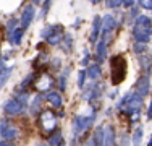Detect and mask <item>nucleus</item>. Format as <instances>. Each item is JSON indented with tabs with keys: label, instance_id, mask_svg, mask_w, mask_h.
I'll use <instances>...</instances> for the list:
<instances>
[{
	"label": "nucleus",
	"instance_id": "obj_1",
	"mask_svg": "<svg viewBox=\"0 0 152 146\" xmlns=\"http://www.w3.org/2000/svg\"><path fill=\"white\" fill-rule=\"evenodd\" d=\"M133 36H134L136 42H149L152 38V18L147 15H139L133 24Z\"/></svg>",
	"mask_w": 152,
	"mask_h": 146
},
{
	"label": "nucleus",
	"instance_id": "obj_2",
	"mask_svg": "<svg viewBox=\"0 0 152 146\" xmlns=\"http://www.w3.org/2000/svg\"><path fill=\"white\" fill-rule=\"evenodd\" d=\"M142 104H144V99L139 96V94H136L134 91H131V93L125 94V96L121 97L120 101H118L117 107L120 109L123 114L126 115H137L141 114V109H142Z\"/></svg>",
	"mask_w": 152,
	"mask_h": 146
},
{
	"label": "nucleus",
	"instance_id": "obj_3",
	"mask_svg": "<svg viewBox=\"0 0 152 146\" xmlns=\"http://www.w3.org/2000/svg\"><path fill=\"white\" fill-rule=\"evenodd\" d=\"M126 70H128V63H126L123 55H115L112 57V83L113 86L120 85L126 76Z\"/></svg>",
	"mask_w": 152,
	"mask_h": 146
},
{
	"label": "nucleus",
	"instance_id": "obj_4",
	"mask_svg": "<svg viewBox=\"0 0 152 146\" xmlns=\"http://www.w3.org/2000/svg\"><path fill=\"white\" fill-rule=\"evenodd\" d=\"M41 36L47 39V42L50 46H58L61 44L65 38V32H63V26L61 24H49L41 31Z\"/></svg>",
	"mask_w": 152,
	"mask_h": 146
},
{
	"label": "nucleus",
	"instance_id": "obj_5",
	"mask_svg": "<svg viewBox=\"0 0 152 146\" xmlns=\"http://www.w3.org/2000/svg\"><path fill=\"white\" fill-rule=\"evenodd\" d=\"M94 120H96V112H92L91 115H75L73 117V135L75 136H79L81 133H84L88 128H91Z\"/></svg>",
	"mask_w": 152,
	"mask_h": 146
},
{
	"label": "nucleus",
	"instance_id": "obj_6",
	"mask_svg": "<svg viewBox=\"0 0 152 146\" xmlns=\"http://www.w3.org/2000/svg\"><path fill=\"white\" fill-rule=\"evenodd\" d=\"M117 24H118V20L113 16V15L107 13L102 16V31H100V39H105L108 42L112 39V32L117 29Z\"/></svg>",
	"mask_w": 152,
	"mask_h": 146
},
{
	"label": "nucleus",
	"instance_id": "obj_7",
	"mask_svg": "<svg viewBox=\"0 0 152 146\" xmlns=\"http://www.w3.org/2000/svg\"><path fill=\"white\" fill-rule=\"evenodd\" d=\"M39 123H41L42 130L50 131V135H52V131L55 130V125H57V115L50 111H44L39 115Z\"/></svg>",
	"mask_w": 152,
	"mask_h": 146
},
{
	"label": "nucleus",
	"instance_id": "obj_8",
	"mask_svg": "<svg viewBox=\"0 0 152 146\" xmlns=\"http://www.w3.org/2000/svg\"><path fill=\"white\" fill-rule=\"evenodd\" d=\"M24 111H26V105H23L16 97L8 99L5 104H3V112H5L7 115H12V117L21 115V114H24Z\"/></svg>",
	"mask_w": 152,
	"mask_h": 146
},
{
	"label": "nucleus",
	"instance_id": "obj_9",
	"mask_svg": "<svg viewBox=\"0 0 152 146\" xmlns=\"http://www.w3.org/2000/svg\"><path fill=\"white\" fill-rule=\"evenodd\" d=\"M34 18H36V8H34V5H31V3L24 5L23 12H21V20H20L21 28H23V29H28V28L32 24Z\"/></svg>",
	"mask_w": 152,
	"mask_h": 146
},
{
	"label": "nucleus",
	"instance_id": "obj_10",
	"mask_svg": "<svg viewBox=\"0 0 152 146\" xmlns=\"http://www.w3.org/2000/svg\"><path fill=\"white\" fill-rule=\"evenodd\" d=\"M151 88H152V85H151V80H149V75H142L139 80L136 81V89H134V93L136 94H139L141 97H146L147 94L151 93Z\"/></svg>",
	"mask_w": 152,
	"mask_h": 146
},
{
	"label": "nucleus",
	"instance_id": "obj_11",
	"mask_svg": "<svg viewBox=\"0 0 152 146\" xmlns=\"http://www.w3.org/2000/svg\"><path fill=\"white\" fill-rule=\"evenodd\" d=\"M100 31H102V16L96 15L94 20H92V24H91V34H89V41H91L92 44L99 42Z\"/></svg>",
	"mask_w": 152,
	"mask_h": 146
},
{
	"label": "nucleus",
	"instance_id": "obj_12",
	"mask_svg": "<svg viewBox=\"0 0 152 146\" xmlns=\"http://www.w3.org/2000/svg\"><path fill=\"white\" fill-rule=\"evenodd\" d=\"M107 46H108V42L105 39H99V42L96 44V55H94L96 63L100 65L107 58Z\"/></svg>",
	"mask_w": 152,
	"mask_h": 146
},
{
	"label": "nucleus",
	"instance_id": "obj_13",
	"mask_svg": "<svg viewBox=\"0 0 152 146\" xmlns=\"http://www.w3.org/2000/svg\"><path fill=\"white\" fill-rule=\"evenodd\" d=\"M45 99L52 107H55V109H60L61 105H63V97H61L60 91H49V93L45 94Z\"/></svg>",
	"mask_w": 152,
	"mask_h": 146
},
{
	"label": "nucleus",
	"instance_id": "obj_14",
	"mask_svg": "<svg viewBox=\"0 0 152 146\" xmlns=\"http://www.w3.org/2000/svg\"><path fill=\"white\" fill-rule=\"evenodd\" d=\"M115 127L113 125H105L104 127V146H115Z\"/></svg>",
	"mask_w": 152,
	"mask_h": 146
},
{
	"label": "nucleus",
	"instance_id": "obj_15",
	"mask_svg": "<svg viewBox=\"0 0 152 146\" xmlns=\"http://www.w3.org/2000/svg\"><path fill=\"white\" fill-rule=\"evenodd\" d=\"M34 86L39 88L41 91H45V89H49V86H52V78H50L47 73H42L41 76H37V80H36Z\"/></svg>",
	"mask_w": 152,
	"mask_h": 146
},
{
	"label": "nucleus",
	"instance_id": "obj_16",
	"mask_svg": "<svg viewBox=\"0 0 152 146\" xmlns=\"http://www.w3.org/2000/svg\"><path fill=\"white\" fill-rule=\"evenodd\" d=\"M18 135H20V131H18L16 127L8 123V127L3 130V133H2V136H0V138H3L5 141H10V143H12L13 140H16V138H18Z\"/></svg>",
	"mask_w": 152,
	"mask_h": 146
},
{
	"label": "nucleus",
	"instance_id": "obj_17",
	"mask_svg": "<svg viewBox=\"0 0 152 146\" xmlns=\"http://www.w3.org/2000/svg\"><path fill=\"white\" fill-rule=\"evenodd\" d=\"M12 72H13V67H5V65L0 62V89L7 85L8 78L12 76Z\"/></svg>",
	"mask_w": 152,
	"mask_h": 146
},
{
	"label": "nucleus",
	"instance_id": "obj_18",
	"mask_svg": "<svg viewBox=\"0 0 152 146\" xmlns=\"http://www.w3.org/2000/svg\"><path fill=\"white\" fill-rule=\"evenodd\" d=\"M23 34H24V29L23 28H16L12 34L7 36V39H8V42L12 44V46H20L21 39H23Z\"/></svg>",
	"mask_w": 152,
	"mask_h": 146
},
{
	"label": "nucleus",
	"instance_id": "obj_19",
	"mask_svg": "<svg viewBox=\"0 0 152 146\" xmlns=\"http://www.w3.org/2000/svg\"><path fill=\"white\" fill-rule=\"evenodd\" d=\"M86 73H88V78L92 80V81H96V80L100 78V73H102V68H100L99 63H92L88 67V70H86Z\"/></svg>",
	"mask_w": 152,
	"mask_h": 146
},
{
	"label": "nucleus",
	"instance_id": "obj_20",
	"mask_svg": "<svg viewBox=\"0 0 152 146\" xmlns=\"http://www.w3.org/2000/svg\"><path fill=\"white\" fill-rule=\"evenodd\" d=\"M49 146H65L63 141V133L60 130H55L49 138Z\"/></svg>",
	"mask_w": 152,
	"mask_h": 146
},
{
	"label": "nucleus",
	"instance_id": "obj_21",
	"mask_svg": "<svg viewBox=\"0 0 152 146\" xmlns=\"http://www.w3.org/2000/svg\"><path fill=\"white\" fill-rule=\"evenodd\" d=\"M94 143H96V146H104V127L102 125H97L96 130H94Z\"/></svg>",
	"mask_w": 152,
	"mask_h": 146
},
{
	"label": "nucleus",
	"instance_id": "obj_22",
	"mask_svg": "<svg viewBox=\"0 0 152 146\" xmlns=\"http://www.w3.org/2000/svg\"><path fill=\"white\" fill-rule=\"evenodd\" d=\"M41 105H42V96H41V94H37V96L32 99L31 105H29V112L32 115H37L39 111H41Z\"/></svg>",
	"mask_w": 152,
	"mask_h": 146
},
{
	"label": "nucleus",
	"instance_id": "obj_23",
	"mask_svg": "<svg viewBox=\"0 0 152 146\" xmlns=\"http://www.w3.org/2000/svg\"><path fill=\"white\" fill-rule=\"evenodd\" d=\"M139 65H141V68H142L144 72L149 73L151 68H152V55H149V54H146V55H141Z\"/></svg>",
	"mask_w": 152,
	"mask_h": 146
},
{
	"label": "nucleus",
	"instance_id": "obj_24",
	"mask_svg": "<svg viewBox=\"0 0 152 146\" xmlns=\"http://www.w3.org/2000/svg\"><path fill=\"white\" fill-rule=\"evenodd\" d=\"M68 76H70V67H66L60 75V80H58V89L60 91H65L66 89V83H68Z\"/></svg>",
	"mask_w": 152,
	"mask_h": 146
},
{
	"label": "nucleus",
	"instance_id": "obj_25",
	"mask_svg": "<svg viewBox=\"0 0 152 146\" xmlns=\"http://www.w3.org/2000/svg\"><path fill=\"white\" fill-rule=\"evenodd\" d=\"M142 136H144V128H142V125H141V127H137L134 130V133H133V146H141Z\"/></svg>",
	"mask_w": 152,
	"mask_h": 146
},
{
	"label": "nucleus",
	"instance_id": "obj_26",
	"mask_svg": "<svg viewBox=\"0 0 152 146\" xmlns=\"http://www.w3.org/2000/svg\"><path fill=\"white\" fill-rule=\"evenodd\" d=\"M61 46H63L61 49H65V52H66V54L71 52V47H73V39H71L70 34H65L63 41H61Z\"/></svg>",
	"mask_w": 152,
	"mask_h": 146
},
{
	"label": "nucleus",
	"instance_id": "obj_27",
	"mask_svg": "<svg viewBox=\"0 0 152 146\" xmlns=\"http://www.w3.org/2000/svg\"><path fill=\"white\" fill-rule=\"evenodd\" d=\"M86 78H88V73H86V70H79L78 72V88H79V89H84Z\"/></svg>",
	"mask_w": 152,
	"mask_h": 146
},
{
	"label": "nucleus",
	"instance_id": "obj_28",
	"mask_svg": "<svg viewBox=\"0 0 152 146\" xmlns=\"http://www.w3.org/2000/svg\"><path fill=\"white\" fill-rule=\"evenodd\" d=\"M18 21H20V20H16V18H12V20H8V23H7V36L12 34V32L16 29Z\"/></svg>",
	"mask_w": 152,
	"mask_h": 146
},
{
	"label": "nucleus",
	"instance_id": "obj_29",
	"mask_svg": "<svg viewBox=\"0 0 152 146\" xmlns=\"http://www.w3.org/2000/svg\"><path fill=\"white\" fill-rule=\"evenodd\" d=\"M133 50H134L136 54H141V55H144V54L147 52V46H146V44H141V42H136L134 46H133Z\"/></svg>",
	"mask_w": 152,
	"mask_h": 146
},
{
	"label": "nucleus",
	"instance_id": "obj_30",
	"mask_svg": "<svg viewBox=\"0 0 152 146\" xmlns=\"http://www.w3.org/2000/svg\"><path fill=\"white\" fill-rule=\"evenodd\" d=\"M34 80H36V73H29V75H28L26 78L23 80V83H21V88H23V89H24V88H28L32 81H34Z\"/></svg>",
	"mask_w": 152,
	"mask_h": 146
},
{
	"label": "nucleus",
	"instance_id": "obj_31",
	"mask_svg": "<svg viewBox=\"0 0 152 146\" xmlns=\"http://www.w3.org/2000/svg\"><path fill=\"white\" fill-rule=\"evenodd\" d=\"M105 5L108 8H120L123 5V2H120V0H108V2H105Z\"/></svg>",
	"mask_w": 152,
	"mask_h": 146
},
{
	"label": "nucleus",
	"instance_id": "obj_32",
	"mask_svg": "<svg viewBox=\"0 0 152 146\" xmlns=\"http://www.w3.org/2000/svg\"><path fill=\"white\" fill-rule=\"evenodd\" d=\"M137 5H139L141 8L152 10V0H141V2H137Z\"/></svg>",
	"mask_w": 152,
	"mask_h": 146
},
{
	"label": "nucleus",
	"instance_id": "obj_33",
	"mask_svg": "<svg viewBox=\"0 0 152 146\" xmlns=\"http://www.w3.org/2000/svg\"><path fill=\"white\" fill-rule=\"evenodd\" d=\"M89 60H91V54L86 50L84 52V57H83V60H81V65H84V67H88L89 65Z\"/></svg>",
	"mask_w": 152,
	"mask_h": 146
},
{
	"label": "nucleus",
	"instance_id": "obj_34",
	"mask_svg": "<svg viewBox=\"0 0 152 146\" xmlns=\"http://www.w3.org/2000/svg\"><path fill=\"white\" fill-rule=\"evenodd\" d=\"M8 127V123H7V120L3 119V117H0V136H2V133H3V130Z\"/></svg>",
	"mask_w": 152,
	"mask_h": 146
},
{
	"label": "nucleus",
	"instance_id": "obj_35",
	"mask_svg": "<svg viewBox=\"0 0 152 146\" xmlns=\"http://www.w3.org/2000/svg\"><path fill=\"white\" fill-rule=\"evenodd\" d=\"M147 120H152V101L149 104V109H147Z\"/></svg>",
	"mask_w": 152,
	"mask_h": 146
},
{
	"label": "nucleus",
	"instance_id": "obj_36",
	"mask_svg": "<svg viewBox=\"0 0 152 146\" xmlns=\"http://www.w3.org/2000/svg\"><path fill=\"white\" fill-rule=\"evenodd\" d=\"M134 5H137V3L133 2V0H129V2H123V7H126V8H128V7H134Z\"/></svg>",
	"mask_w": 152,
	"mask_h": 146
},
{
	"label": "nucleus",
	"instance_id": "obj_37",
	"mask_svg": "<svg viewBox=\"0 0 152 146\" xmlns=\"http://www.w3.org/2000/svg\"><path fill=\"white\" fill-rule=\"evenodd\" d=\"M0 146H13L10 141H5V140H0Z\"/></svg>",
	"mask_w": 152,
	"mask_h": 146
},
{
	"label": "nucleus",
	"instance_id": "obj_38",
	"mask_svg": "<svg viewBox=\"0 0 152 146\" xmlns=\"http://www.w3.org/2000/svg\"><path fill=\"white\" fill-rule=\"evenodd\" d=\"M117 94H118V91H117V89H115V91H112V93H110V97L113 99V97H117Z\"/></svg>",
	"mask_w": 152,
	"mask_h": 146
},
{
	"label": "nucleus",
	"instance_id": "obj_39",
	"mask_svg": "<svg viewBox=\"0 0 152 146\" xmlns=\"http://www.w3.org/2000/svg\"><path fill=\"white\" fill-rule=\"evenodd\" d=\"M147 146H152V136H151V140H149V143H147Z\"/></svg>",
	"mask_w": 152,
	"mask_h": 146
},
{
	"label": "nucleus",
	"instance_id": "obj_40",
	"mask_svg": "<svg viewBox=\"0 0 152 146\" xmlns=\"http://www.w3.org/2000/svg\"><path fill=\"white\" fill-rule=\"evenodd\" d=\"M39 146H49V145H39Z\"/></svg>",
	"mask_w": 152,
	"mask_h": 146
}]
</instances>
